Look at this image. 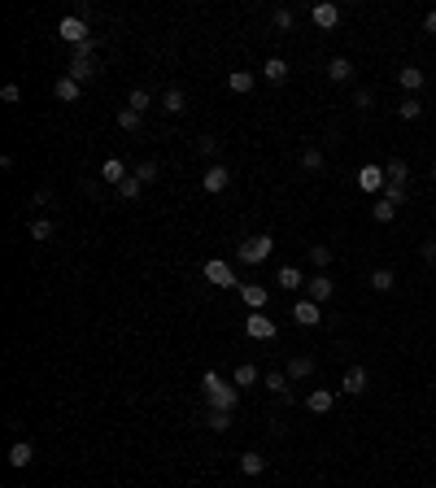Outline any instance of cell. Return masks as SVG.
Returning <instances> with one entry per match:
<instances>
[{
  "label": "cell",
  "instance_id": "cell-38",
  "mask_svg": "<svg viewBox=\"0 0 436 488\" xmlns=\"http://www.w3.org/2000/svg\"><path fill=\"white\" fill-rule=\"evenodd\" d=\"M384 170H389V179H393V184H410V166H406V161H401V157H393V161H389V166H384Z\"/></svg>",
  "mask_w": 436,
  "mask_h": 488
},
{
  "label": "cell",
  "instance_id": "cell-32",
  "mask_svg": "<svg viewBox=\"0 0 436 488\" xmlns=\"http://www.w3.org/2000/svg\"><path fill=\"white\" fill-rule=\"evenodd\" d=\"M57 236V227H53V218H35L31 222V240L35 244H44V240H53Z\"/></svg>",
  "mask_w": 436,
  "mask_h": 488
},
{
  "label": "cell",
  "instance_id": "cell-23",
  "mask_svg": "<svg viewBox=\"0 0 436 488\" xmlns=\"http://www.w3.org/2000/svg\"><path fill=\"white\" fill-rule=\"evenodd\" d=\"M253 83H257L253 70H232V74H227V88H232L236 96H249V92H253Z\"/></svg>",
  "mask_w": 436,
  "mask_h": 488
},
{
  "label": "cell",
  "instance_id": "cell-18",
  "mask_svg": "<svg viewBox=\"0 0 436 488\" xmlns=\"http://www.w3.org/2000/svg\"><path fill=\"white\" fill-rule=\"evenodd\" d=\"M397 83H401V92H406V96H414L419 88H423V70H419V66H401L397 70Z\"/></svg>",
  "mask_w": 436,
  "mask_h": 488
},
{
  "label": "cell",
  "instance_id": "cell-42",
  "mask_svg": "<svg viewBox=\"0 0 436 488\" xmlns=\"http://www.w3.org/2000/svg\"><path fill=\"white\" fill-rule=\"evenodd\" d=\"M262 384H266V388H271V393H275V397H280V393H288V375H284V371H271V375H266Z\"/></svg>",
  "mask_w": 436,
  "mask_h": 488
},
{
  "label": "cell",
  "instance_id": "cell-1",
  "mask_svg": "<svg viewBox=\"0 0 436 488\" xmlns=\"http://www.w3.org/2000/svg\"><path fill=\"white\" fill-rule=\"evenodd\" d=\"M201 397H205L209 410H232V414H236L240 388H236V384H227V380L218 375V371H205V375H201Z\"/></svg>",
  "mask_w": 436,
  "mask_h": 488
},
{
  "label": "cell",
  "instance_id": "cell-44",
  "mask_svg": "<svg viewBox=\"0 0 436 488\" xmlns=\"http://www.w3.org/2000/svg\"><path fill=\"white\" fill-rule=\"evenodd\" d=\"M419 257H423L428 266H436V236H428L423 244H419Z\"/></svg>",
  "mask_w": 436,
  "mask_h": 488
},
{
  "label": "cell",
  "instance_id": "cell-39",
  "mask_svg": "<svg viewBox=\"0 0 436 488\" xmlns=\"http://www.w3.org/2000/svg\"><path fill=\"white\" fill-rule=\"evenodd\" d=\"M127 105H131L136 113H144V109H149V105H153V96H149V92H144V88H131V96H127Z\"/></svg>",
  "mask_w": 436,
  "mask_h": 488
},
{
  "label": "cell",
  "instance_id": "cell-17",
  "mask_svg": "<svg viewBox=\"0 0 436 488\" xmlns=\"http://www.w3.org/2000/svg\"><path fill=\"white\" fill-rule=\"evenodd\" d=\"M328 79L332 83H353V61L349 57H332L328 61Z\"/></svg>",
  "mask_w": 436,
  "mask_h": 488
},
{
  "label": "cell",
  "instance_id": "cell-22",
  "mask_svg": "<svg viewBox=\"0 0 436 488\" xmlns=\"http://www.w3.org/2000/svg\"><path fill=\"white\" fill-rule=\"evenodd\" d=\"M240 471L253 480V475H262L266 471V453H257V449H249V453H240Z\"/></svg>",
  "mask_w": 436,
  "mask_h": 488
},
{
  "label": "cell",
  "instance_id": "cell-14",
  "mask_svg": "<svg viewBox=\"0 0 436 488\" xmlns=\"http://www.w3.org/2000/svg\"><path fill=\"white\" fill-rule=\"evenodd\" d=\"M79 92H83V83H74L70 74H61L57 83H53V96H57L61 105H74V101H79Z\"/></svg>",
  "mask_w": 436,
  "mask_h": 488
},
{
  "label": "cell",
  "instance_id": "cell-2",
  "mask_svg": "<svg viewBox=\"0 0 436 488\" xmlns=\"http://www.w3.org/2000/svg\"><path fill=\"white\" fill-rule=\"evenodd\" d=\"M271 249H275V240H271L266 231H257V236H249V240L236 249V257H240L245 266H262L266 257H271Z\"/></svg>",
  "mask_w": 436,
  "mask_h": 488
},
{
  "label": "cell",
  "instance_id": "cell-5",
  "mask_svg": "<svg viewBox=\"0 0 436 488\" xmlns=\"http://www.w3.org/2000/svg\"><path fill=\"white\" fill-rule=\"evenodd\" d=\"M293 323H297V327H318V323H323V305L310 301V297H297L293 301Z\"/></svg>",
  "mask_w": 436,
  "mask_h": 488
},
{
  "label": "cell",
  "instance_id": "cell-15",
  "mask_svg": "<svg viewBox=\"0 0 436 488\" xmlns=\"http://www.w3.org/2000/svg\"><path fill=\"white\" fill-rule=\"evenodd\" d=\"M31 462H35V449H31V441H13V445H9V466L22 471V466H31Z\"/></svg>",
  "mask_w": 436,
  "mask_h": 488
},
{
  "label": "cell",
  "instance_id": "cell-3",
  "mask_svg": "<svg viewBox=\"0 0 436 488\" xmlns=\"http://www.w3.org/2000/svg\"><path fill=\"white\" fill-rule=\"evenodd\" d=\"M57 35L66 40L70 48L88 44V40H92V31H88V18H83V13H70V18H61V22H57Z\"/></svg>",
  "mask_w": 436,
  "mask_h": 488
},
{
  "label": "cell",
  "instance_id": "cell-47",
  "mask_svg": "<svg viewBox=\"0 0 436 488\" xmlns=\"http://www.w3.org/2000/svg\"><path fill=\"white\" fill-rule=\"evenodd\" d=\"M423 31H428V35H436V9H432L428 18H423Z\"/></svg>",
  "mask_w": 436,
  "mask_h": 488
},
{
  "label": "cell",
  "instance_id": "cell-36",
  "mask_svg": "<svg viewBox=\"0 0 436 488\" xmlns=\"http://www.w3.org/2000/svg\"><path fill=\"white\" fill-rule=\"evenodd\" d=\"M419 113H423V105H419V96H406V101L397 105V118H401V122H414Z\"/></svg>",
  "mask_w": 436,
  "mask_h": 488
},
{
  "label": "cell",
  "instance_id": "cell-19",
  "mask_svg": "<svg viewBox=\"0 0 436 488\" xmlns=\"http://www.w3.org/2000/svg\"><path fill=\"white\" fill-rule=\"evenodd\" d=\"M266 297H271V292H266L262 284H240V301H245L249 310H262V305H266Z\"/></svg>",
  "mask_w": 436,
  "mask_h": 488
},
{
  "label": "cell",
  "instance_id": "cell-28",
  "mask_svg": "<svg viewBox=\"0 0 436 488\" xmlns=\"http://www.w3.org/2000/svg\"><path fill=\"white\" fill-rule=\"evenodd\" d=\"M118 127H122V131H131V136H136L140 127H144V113H136L131 105H122V109H118Z\"/></svg>",
  "mask_w": 436,
  "mask_h": 488
},
{
  "label": "cell",
  "instance_id": "cell-27",
  "mask_svg": "<svg viewBox=\"0 0 436 488\" xmlns=\"http://www.w3.org/2000/svg\"><path fill=\"white\" fill-rule=\"evenodd\" d=\"M201 423H205L209 432H227L232 428V410H209V405H205V418Z\"/></svg>",
  "mask_w": 436,
  "mask_h": 488
},
{
  "label": "cell",
  "instance_id": "cell-9",
  "mask_svg": "<svg viewBox=\"0 0 436 488\" xmlns=\"http://www.w3.org/2000/svg\"><path fill=\"white\" fill-rule=\"evenodd\" d=\"M284 375H288V384L310 380L314 375V357L310 353H293V357H288V366H284Z\"/></svg>",
  "mask_w": 436,
  "mask_h": 488
},
{
  "label": "cell",
  "instance_id": "cell-46",
  "mask_svg": "<svg viewBox=\"0 0 436 488\" xmlns=\"http://www.w3.org/2000/svg\"><path fill=\"white\" fill-rule=\"evenodd\" d=\"M48 201H53V188H40V192H35V197H31V205H35V209H44Z\"/></svg>",
  "mask_w": 436,
  "mask_h": 488
},
{
  "label": "cell",
  "instance_id": "cell-43",
  "mask_svg": "<svg viewBox=\"0 0 436 488\" xmlns=\"http://www.w3.org/2000/svg\"><path fill=\"white\" fill-rule=\"evenodd\" d=\"M218 149H223V144H218L214 136H201V140H197V153H201V157H218Z\"/></svg>",
  "mask_w": 436,
  "mask_h": 488
},
{
  "label": "cell",
  "instance_id": "cell-26",
  "mask_svg": "<svg viewBox=\"0 0 436 488\" xmlns=\"http://www.w3.org/2000/svg\"><path fill=\"white\" fill-rule=\"evenodd\" d=\"M323 161H328V157H323V149H314V144H305V149H301V170L305 174H318Z\"/></svg>",
  "mask_w": 436,
  "mask_h": 488
},
{
  "label": "cell",
  "instance_id": "cell-7",
  "mask_svg": "<svg viewBox=\"0 0 436 488\" xmlns=\"http://www.w3.org/2000/svg\"><path fill=\"white\" fill-rule=\"evenodd\" d=\"M227 184H232V170L223 166V161H214V166H205V174H201V188L209 192V197H218V192H227Z\"/></svg>",
  "mask_w": 436,
  "mask_h": 488
},
{
  "label": "cell",
  "instance_id": "cell-16",
  "mask_svg": "<svg viewBox=\"0 0 436 488\" xmlns=\"http://www.w3.org/2000/svg\"><path fill=\"white\" fill-rule=\"evenodd\" d=\"M332 401H336L332 388H314V393L305 397V410H310V414H328V410H332Z\"/></svg>",
  "mask_w": 436,
  "mask_h": 488
},
{
  "label": "cell",
  "instance_id": "cell-24",
  "mask_svg": "<svg viewBox=\"0 0 436 488\" xmlns=\"http://www.w3.org/2000/svg\"><path fill=\"white\" fill-rule=\"evenodd\" d=\"M161 109H166V113H184L188 109L184 88H166V92H161Z\"/></svg>",
  "mask_w": 436,
  "mask_h": 488
},
{
  "label": "cell",
  "instance_id": "cell-11",
  "mask_svg": "<svg viewBox=\"0 0 436 488\" xmlns=\"http://www.w3.org/2000/svg\"><path fill=\"white\" fill-rule=\"evenodd\" d=\"M366 384H371L366 366H349L345 375H341V393H345V397H362V393H366Z\"/></svg>",
  "mask_w": 436,
  "mask_h": 488
},
{
  "label": "cell",
  "instance_id": "cell-45",
  "mask_svg": "<svg viewBox=\"0 0 436 488\" xmlns=\"http://www.w3.org/2000/svg\"><path fill=\"white\" fill-rule=\"evenodd\" d=\"M0 101H5V105H18V101H22V88H18V83H5V88H0Z\"/></svg>",
  "mask_w": 436,
  "mask_h": 488
},
{
  "label": "cell",
  "instance_id": "cell-8",
  "mask_svg": "<svg viewBox=\"0 0 436 488\" xmlns=\"http://www.w3.org/2000/svg\"><path fill=\"white\" fill-rule=\"evenodd\" d=\"M66 74L74 79V83H92V79L101 74V61H96V57H70Z\"/></svg>",
  "mask_w": 436,
  "mask_h": 488
},
{
  "label": "cell",
  "instance_id": "cell-35",
  "mask_svg": "<svg viewBox=\"0 0 436 488\" xmlns=\"http://www.w3.org/2000/svg\"><path fill=\"white\" fill-rule=\"evenodd\" d=\"M384 201L406 205V201H410V184H393V179H389V188H384Z\"/></svg>",
  "mask_w": 436,
  "mask_h": 488
},
{
  "label": "cell",
  "instance_id": "cell-30",
  "mask_svg": "<svg viewBox=\"0 0 436 488\" xmlns=\"http://www.w3.org/2000/svg\"><path fill=\"white\" fill-rule=\"evenodd\" d=\"M118 197H122V201H140V197H144V184H140L136 174H127L122 184H118Z\"/></svg>",
  "mask_w": 436,
  "mask_h": 488
},
{
  "label": "cell",
  "instance_id": "cell-12",
  "mask_svg": "<svg viewBox=\"0 0 436 488\" xmlns=\"http://www.w3.org/2000/svg\"><path fill=\"white\" fill-rule=\"evenodd\" d=\"M332 292H336V284H332V275H323V270H318V275H310V279H305V297H310V301H318V305H323V301H328V297H332Z\"/></svg>",
  "mask_w": 436,
  "mask_h": 488
},
{
  "label": "cell",
  "instance_id": "cell-6",
  "mask_svg": "<svg viewBox=\"0 0 436 488\" xmlns=\"http://www.w3.org/2000/svg\"><path fill=\"white\" fill-rule=\"evenodd\" d=\"M201 275H205V279L214 284V288H236V270L223 262V257H209V262L201 266Z\"/></svg>",
  "mask_w": 436,
  "mask_h": 488
},
{
  "label": "cell",
  "instance_id": "cell-48",
  "mask_svg": "<svg viewBox=\"0 0 436 488\" xmlns=\"http://www.w3.org/2000/svg\"><path fill=\"white\" fill-rule=\"evenodd\" d=\"M428 179H432V184H436V161H432V170H428Z\"/></svg>",
  "mask_w": 436,
  "mask_h": 488
},
{
  "label": "cell",
  "instance_id": "cell-49",
  "mask_svg": "<svg viewBox=\"0 0 436 488\" xmlns=\"http://www.w3.org/2000/svg\"><path fill=\"white\" fill-rule=\"evenodd\" d=\"M432 488H436V484H432Z\"/></svg>",
  "mask_w": 436,
  "mask_h": 488
},
{
  "label": "cell",
  "instance_id": "cell-20",
  "mask_svg": "<svg viewBox=\"0 0 436 488\" xmlns=\"http://www.w3.org/2000/svg\"><path fill=\"white\" fill-rule=\"evenodd\" d=\"M275 284H280L284 292H301V288H305V275H301L297 266H280V275H275Z\"/></svg>",
  "mask_w": 436,
  "mask_h": 488
},
{
  "label": "cell",
  "instance_id": "cell-33",
  "mask_svg": "<svg viewBox=\"0 0 436 488\" xmlns=\"http://www.w3.org/2000/svg\"><path fill=\"white\" fill-rule=\"evenodd\" d=\"M131 174L140 179V184H144V188H149V184H157V179H161V170H157V161H153V157H149V161H140V166H136Z\"/></svg>",
  "mask_w": 436,
  "mask_h": 488
},
{
  "label": "cell",
  "instance_id": "cell-13",
  "mask_svg": "<svg viewBox=\"0 0 436 488\" xmlns=\"http://www.w3.org/2000/svg\"><path fill=\"white\" fill-rule=\"evenodd\" d=\"M310 22H314L318 31H332L336 22H341V5H332V0H323V5H314V9H310Z\"/></svg>",
  "mask_w": 436,
  "mask_h": 488
},
{
  "label": "cell",
  "instance_id": "cell-40",
  "mask_svg": "<svg viewBox=\"0 0 436 488\" xmlns=\"http://www.w3.org/2000/svg\"><path fill=\"white\" fill-rule=\"evenodd\" d=\"M371 214H376V222H393V218H397V205L380 197V201H376V209H371Z\"/></svg>",
  "mask_w": 436,
  "mask_h": 488
},
{
  "label": "cell",
  "instance_id": "cell-37",
  "mask_svg": "<svg viewBox=\"0 0 436 488\" xmlns=\"http://www.w3.org/2000/svg\"><path fill=\"white\" fill-rule=\"evenodd\" d=\"M305 253H310V262H314L318 270H323V266H332V257H336V253L328 249V244H310V249H305Z\"/></svg>",
  "mask_w": 436,
  "mask_h": 488
},
{
  "label": "cell",
  "instance_id": "cell-21",
  "mask_svg": "<svg viewBox=\"0 0 436 488\" xmlns=\"http://www.w3.org/2000/svg\"><path fill=\"white\" fill-rule=\"evenodd\" d=\"M127 174H131V170H127V161H122V157H109L105 166H101V179H105V184H114V188L122 184Z\"/></svg>",
  "mask_w": 436,
  "mask_h": 488
},
{
  "label": "cell",
  "instance_id": "cell-41",
  "mask_svg": "<svg viewBox=\"0 0 436 488\" xmlns=\"http://www.w3.org/2000/svg\"><path fill=\"white\" fill-rule=\"evenodd\" d=\"M376 105V88H353V109H371Z\"/></svg>",
  "mask_w": 436,
  "mask_h": 488
},
{
  "label": "cell",
  "instance_id": "cell-29",
  "mask_svg": "<svg viewBox=\"0 0 436 488\" xmlns=\"http://www.w3.org/2000/svg\"><path fill=\"white\" fill-rule=\"evenodd\" d=\"M271 22H275V31H293L297 26V9H288V5L271 9Z\"/></svg>",
  "mask_w": 436,
  "mask_h": 488
},
{
  "label": "cell",
  "instance_id": "cell-31",
  "mask_svg": "<svg viewBox=\"0 0 436 488\" xmlns=\"http://www.w3.org/2000/svg\"><path fill=\"white\" fill-rule=\"evenodd\" d=\"M393 284H397V275H393L389 266H380V270H371V288H376V292H393Z\"/></svg>",
  "mask_w": 436,
  "mask_h": 488
},
{
  "label": "cell",
  "instance_id": "cell-34",
  "mask_svg": "<svg viewBox=\"0 0 436 488\" xmlns=\"http://www.w3.org/2000/svg\"><path fill=\"white\" fill-rule=\"evenodd\" d=\"M232 384H236V388H253V384H257V366H253V362H240Z\"/></svg>",
  "mask_w": 436,
  "mask_h": 488
},
{
  "label": "cell",
  "instance_id": "cell-4",
  "mask_svg": "<svg viewBox=\"0 0 436 488\" xmlns=\"http://www.w3.org/2000/svg\"><path fill=\"white\" fill-rule=\"evenodd\" d=\"M358 188H362V192H371V197H380V192L389 188V170L376 166V161H366V166L358 170Z\"/></svg>",
  "mask_w": 436,
  "mask_h": 488
},
{
  "label": "cell",
  "instance_id": "cell-25",
  "mask_svg": "<svg viewBox=\"0 0 436 488\" xmlns=\"http://www.w3.org/2000/svg\"><path fill=\"white\" fill-rule=\"evenodd\" d=\"M262 79H266V83H284V79H288V61L284 57H266Z\"/></svg>",
  "mask_w": 436,
  "mask_h": 488
},
{
  "label": "cell",
  "instance_id": "cell-10",
  "mask_svg": "<svg viewBox=\"0 0 436 488\" xmlns=\"http://www.w3.org/2000/svg\"><path fill=\"white\" fill-rule=\"evenodd\" d=\"M245 332H249L253 340H275V336H280V323L266 318V314H249V318H245Z\"/></svg>",
  "mask_w": 436,
  "mask_h": 488
}]
</instances>
